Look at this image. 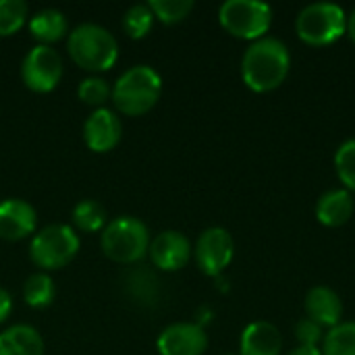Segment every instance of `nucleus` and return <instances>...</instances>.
<instances>
[{
    "mask_svg": "<svg viewBox=\"0 0 355 355\" xmlns=\"http://www.w3.org/2000/svg\"><path fill=\"white\" fill-rule=\"evenodd\" d=\"M0 355H44V339L29 324H15L0 333Z\"/></svg>",
    "mask_w": 355,
    "mask_h": 355,
    "instance_id": "nucleus-17",
    "label": "nucleus"
},
{
    "mask_svg": "<svg viewBox=\"0 0 355 355\" xmlns=\"http://www.w3.org/2000/svg\"><path fill=\"white\" fill-rule=\"evenodd\" d=\"M29 17L25 0H0V35H10L23 27Z\"/></svg>",
    "mask_w": 355,
    "mask_h": 355,
    "instance_id": "nucleus-23",
    "label": "nucleus"
},
{
    "mask_svg": "<svg viewBox=\"0 0 355 355\" xmlns=\"http://www.w3.org/2000/svg\"><path fill=\"white\" fill-rule=\"evenodd\" d=\"M79 252V235L73 227L54 223L40 229L29 243V258L42 270L67 266Z\"/></svg>",
    "mask_w": 355,
    "mask_h": 355,
    "instance_id": "nucleus-6",
    "label": "nucleus"
},
{
    "mask_svg": "<svg viewBox=\"0 0 355 355\" xmlns=\"http://www.w3.org/2000/svg\"><path fill=\"white\" fill-rule=\"evenodd\" d=\"M347 33H349V37L355 42V8L347 15Z\"/></svg>",
    "mask_w": 355,
    "mask_h": 355,
    "instance_id": "nucleus-30",
    "label": "nucleus"
},
{
    "mask_svg": "<svg viewBox=\"0 0 355 355\" xmlns=\"http://www.w3.org/2000/svg\"><path fill=\"white\" fill-rule=\"evenodd\" d=\"M354 193L345 187L324 191L316 202V218L327 227H341L354 216Z\"/></svg>",
    "mask_w": 355,
    "mask_h": 355,
    "instance_id": "nucleus-16",
    "label": "nucleus"
},
{
    "mask_svg": "<svg viewBox=\"0 0 355 355\" xmlns=\"http://www.w3.org/2000/svg\"><path fill=\"white\" fill-rule=\"evenodd\" d=\"M73 225L83 233H96L106 227V210L96 200H81L73 208Z\"/></svg>",
    "mask_w": 355,
    "mask_h": 355,
    "instance_id": "nucleus-20",
    "label": "nucleus"
},
{
    "mask_svg": "<svg viewBox=\"0 0 355 355\" xmlns=\"http://www.w3.org/2000/svg\"><path fill=\"white\" fill-rule=\"evenodd\" d=\"M295 29L306 44L327 46L347 31V12L335 2H312L297 12Z\"/></svg>",
    "mask_w": 355,
    "mask_h": 355,
    "instance_id": "nucleus-5",
    "label": "nucleus"
},
{
    "mask_svg": "<svg viewBox=\"0 0 355 355\" xmlns=\"http://www.w3.org/2000/svg\"><path fill=\"white\" fill-rule=\"evenodd\" d=\"M10 312H12V297L4 287H0V324L10 316Z\"/></svg>",
    "mask_w": 355,
    "mask_h": 355,
    "instance_id": "nucleus-28",
    "label": "nucleus"
},
{
    "mask_svg": "<svg viewBox=\"0 0 355 355\" xmlns=\"http://www.w3.org/2000/svg\"><path fill=\"white\" fill-rule=\"evenodd\" d=\"M283 337L281 331L266 320L248 324L239 339V355H281Z\"/></svg>",
    "mask_w": 355,
    "mask_h": 355,
    "instance_id": "nucleus-15",
    "label": "nucleus"
},
{
    "mask_svg": "<svg viewBox=\"0 0 355 355\" xmlns=\"http://www.w3.org/2000/svg\"><path fill=\"white\" fill-rule=\"evenodd\" d=\"M67 29H69L67 15L58 8H42L33 12V17H29V31L40 44L50 46L52 42L62 40Z\"/></svg>",
    "mask_w": 355,
    "mask_h": 355,
    "instance_id": "nucleus-18",
    "label": "nucleus"
},
{
    "mask_svg": "<svg viewBox=\"0 0 355 355\" xmlns=\"http://www.w3.org/2000/svg\"><path fill=\"white\" fill-rule=\"evenodd\" d=\"M233 254H235L233 237L223 227L204 229L193 248L196 264L208 277H220L225 272V268L231 264Z\"/></svg>",
    "mask_w": 355,
    "mask_h": 355,
    "instance_id": "nucleus-9",
    "label": "nucleus"
},
{
    "mask_svg": "<svg viewBox=\"0 0 355 355\" xmlns=\"http://www.w3.org/2000/svg\"><path fill=\"white\" fill-rule=\"evenodd\" d=\"M156 347L160 355H204L208 349V335L202 324L173 322L162 329Z\"/></svg>",
    "mask_w": 355,
    "mask_h": 355,
    "instance_id": "nucleus-10",
    "label": "nucleus"
},
{
    "mask_svg": "<svg viewBox=\"0 0 355 355\" xmlns=\"http://www.w3.org/2000/svg\"><path fill=\"white\" fill-rule=\"evenodd\" d=\"M287 355H322V352L318 347H304V345H300V347L291 349Z\"/></svg>",
    "mask_w": 355,
    "mask_h": 355,
    "instance_id": "nucleus-29",
    "label": "nucleus"
},
{
    "mask_svg": "<svg viewBox=\"0 0 355 355\" xmlns=\"http://www.w3.org/2000/svg\"><path fill=\"white\" fill-rule=\"evenodd\" d=\"M150 229L137 216H116L102 229V250L104 254L119 264H133L141 260L150 250Z\"/></svg>",
    "mask_w": 355,
    "mask_h": 355,
    "instance_id": "nucleus-4",
    "label": "nucleus"
},
{
    "mask_svg": "<svg viewBox=\"0 0 355 355\" xmlns=\"http://www.w3.org/2000/svg\"><path fill=\"white\" fill-rule=\"evenodd\" d=\"M56 287L48 272H33L23 283V300L31 308H48L54 302Z\"/></svg>",
    "mask_w": 355,
    "mask_h": 355,
    "instance_id": "nucleus-19",
    "label": "nucleus"
},
{
    "mask_svg": "<svg viewBox=\"0 0 355 355\" xmlns=\"http://www.w3.org/2000/svg\"><path fill=\"white\" fill-rule=\"evenodd\" d=\"M295 339L304 347H318V343H322V339H324V329L318 322L304 316L295 324Z\"/></svg>",
    "mask_w": 355,
    "mask_h": 355,
    "instance_id": "nucleus-27",
    "label": "nucleus"
},
{
    "mask_svg": "<svg viewBox=\"0 0 355 355\" xmlns=\"http://www.w3.org/2000/svg\"><path fill=\"white\" fill-rule=\"evenodd\" d=\"M152 23H154V12L150 10L148 2L131 4L123 15V27H125L127 35L133 40L148 35V31L152 29Z\"/></svg>",
    "mask_w": 355,
    "mask_h": 355,
    "instance_id": "nucleus-22",
    "label": "nucleus"
},
{
    "mask_svg": "<svg viewBox=\"0 0 355 355\" xmlns=\"http://www.w3.org/2000/svg\"><path fill=\"white\" fill-rule=\"evenodd\" d=\"M35 208L21 198H6L0 202V237L6 241H19L35 231Z\"/></svg>",
    "mask_w": 355,
    "mask_h": 355,
    "instance_id": "nucleus-13",
    "label": "nucleus"
},
{
    "mask_svg": "<svg viewBox=\"0 0 355 355\" xmlns=\"http://www.w3.org/2000/svg\"><path fill=\"white\" fill-rule=\"evenodd\" d=\"M148 6L162 23H179L191 12L193 0H150Z\"/></svg>",
    "mask_w": 355,
    "mask_h": 355,
    "instance_id": "nucleus-26",
    "label": "nucleus"
},
{
    "mask_svg": "<svg viewBox=\"0 0 355 355\" xmlns=\"http://www.w3.org/2000/svg\"><path fill=\"white\" fill-rule=\"evenodd\" d=\"M220 25L243 40H260L270 29L272 8L260 0H227L218 8Z\"/></svg>",
    "mask_w": 355,
    "mask_h": 355,
    "instance_id": "nucleus-7",
    "label": "nucleus"
},
{
    "mask_svg": "<svg viewBox=\"0 0 355 355\" xmlns=\"http://www.w3.org/2000/svg\"><path fill=\"white\" fill-rule=\"evenodd\" d=\"M162 94V77L150 64H135L121 73L112 85V102L119 112L129 116L146 114Z\"/></svg>",
    "mask_w": 355,
    "mask_h": 355,
    "instance_id": "nucleus-2",
    "label": "nucleus"
},
{
    "mask_svg": "<svg viewBox=\"0 0 355 355\" xmlns=\"http://www.w3.org/2000/svg\"><path fill=\"white\" fill-rule=\"evenodd\" d=\"M322 355H355V322L333 327L322 339Z\"/></svg>",
    "mask_w": 355,
    "mask_h": 355,
    "instance_id": "nucleus-21",
    "label": "nucleus"
},
{
    "mask_svg": "<svg viewBox=\"0 0 355 355\" xmlns=\"http://www.w3.org/2000/svg\"><path fill=\"white\" fill-rule=\"evenodd\" d=\"M67 50L75 64L85 71H108L119 58V42L100 23H79L67 40Z\"/></svg>",
    "mask_w": 355,
    "mask_h": 355,
    "instance_id": "nucleus-3",
    "label": "nucleus"
},
{
    "mask_svg": "<svg viewBox=\"0 0 355 355\" xmlns=\"http://www.w3.org/2000/svg\"><path fill=\"white\" fill-rule=\"evenodd\" d=\"M148 254H150L154 266H158L160 270L173 272V270H181L189 262L193 248L181 231L168 229V231L158 233L150 241Z\"/></svg>",
    "mask_w": 355,
    "mask_h": 355,
    "instance_id": "nucleus-11",
    "label": "nucleus"
},
{
    "mask_svg": "<svg viewBox=\"0 0 355 355\" xmlns=\"http://www.w3.org/2000/svg\"><path fill=\"white\" fill-rule=\"evenodd\" d=\"M77 96H79L81 102L100 108V106L112 96V87L108 85V81H106L104 77L92 75V77H85V79L77 85Z\"/></svg>",
    "mask_w": 355,
    "mask_h": 355,
    "instance_id": "nucleus-25",
    "label": "nucleus"
},
{
    "mask_svg": "<svg viewBox=\"0 0 355 355\" xmlns=\"http://www.w3.org/2000/svg\"><path fill=\"white\" fill-rule=\"evenodd\" d=\"M121 135L123 125L112 108H94L83 123V139L94 152H110L121 141Z\"/></svg>",
    "mask_w": 355,
    "mask_h": 355,
    "instance_id": "nucleus-12",
    "label": "nucleus"
},
{
    "mask_svg": "<svg viewBox=\"0 0 355 355\" xmlns=\"http://www.w3.org/2000/svg\"><path fill=\"white\" fill-rule=\"evenodd\" d=\"M335 171L347 191H355V137L345 139L335 152Z\"/></svg>",
    "mask_w": 355,
    "mask_h": 355,
    "instance_id": "nucleus-24",
    "label": "nucleus"
},
{
    "mask_svg": "<svg viewBox=\"0 0 355 355\" xmlns=\"http://www.w3.org/2000/svg\"><path fill=\"white\" fill-rule=\"evenodd\" d=\"M62 56L58 54V50H54L52 46L46 44H37L33 46L21 62V79L23 83L37 94H46L52 92L60 77H62Z\"/></svg>",
    "mask_w": 355,
    "mask_h": 355,
    "instance_id": "nucleus-8",
    "label": "nucleus"
},
{
    "mask_svg": "<svg viewBox=\"0 0 355 355\" xmlns=\"http://www.w3.org/2000/svg\"><path fill=\"white\" fill-rule=\"evenodd\" d=\"M306 314L310 320L318 322L322 329H333L337 324H341V316H343V302L339 297V293L327 285H316L306 293Z\"/></svg>",
    "mask_w": 355,
    "mask_h": 355,
    "instance_id": "nucleus-14",
    "label": "nucleus"
},
{
    "mask_svg": "<svg viewBox=\"0 0 355 355\" xmlns=\"http://www.w3.org/2000/svg\"><path fill=\"white\" fill-rule=\"evenodd\" d=\"M291 67V54L283 40L264 35L254 40L241 58V77L254 92H270L279 87Z\"/></svg>",
    "mask_w": 355,
    "mask_h": 355,
    "instance_id": "nucleus-1",
    "label": "nucleus"
}]
</instances>
